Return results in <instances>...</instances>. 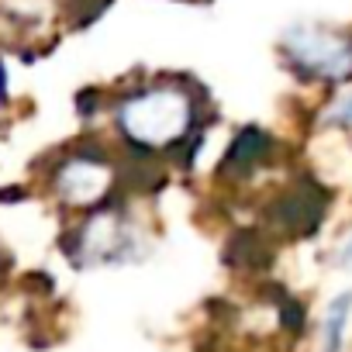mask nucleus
Wrapping results in <instances>:
<instances>
[{"instance_id": "nucleus-1", "label": "nucleus", "mask_w": 352, "mask_h": 352, "mask_svg": "<svg viewBox=\"0 0 352 352\" xmlns=\"http://www.w3.org/2000/svg\"><path fill=\"white\" fill-rule=\"evenodd\" d=\"M201 100L194 83L155 76L124 90L111 107V124L118 142L138 155H169L187 145L197 128Z\"/></svg>"}, {"instance_id": "nucleus-2", "label": "nucleus", "mask_w": 352, "mask_h": 352, "mask_svg": "<svg viewBox=\"0 0 352 352\" xmlns=\"http://www.w3.org/2000/svg\"><path fill=\"white\" fill-rule=\"evenodd\" d=\"M63 249L80 270H118L135 266L152 252V232L135 208L107 201L83 211Z\"/></svg>"}, {"instance_id": "nucleus-3", "label": "nucleus", "mask_w": 352, "mask_h": 352, "mask_svg": "<svg viewBox=\"0 0 352 352\" xmlns=\"http://www.w3.org/2000/svg\"><path fill=\"white\" fill-rule=\"evenodd\" d=\"M276 52L297 83L324 90L352 83V28L324 21H294L276 38Z\"/></svg>"}, {"instance_id": "nucleus-4", "label": "nucleus", "mask_w": 352, "mask_h": 352, "mask_svg": "<svg viewBox=\"0 0 352 352\" xmlns=\"http://www.w3.org/2000/svg\"><path fill=\"white\" fill-rule=\"evenodd\" d=\"M49 187L59 204H66L73 211H94L114 197L118 166L100 148H73L56 162Z\"/></svg>"}, {"instance_id": "nucleus-5", "label": "nucleus", "mask_w": 352, "mask_h": 352, "mask_svg": "<svg viewBox=\"0 0 352 352\" xmlns=\"http://www.w3.org/2000/svg\"><path fill=\"white\" fill-rule=\"evenodd\" d=\"M349 328H352V287L328 297L318 324V352H349Z\"/></svg>"}, {"instance_id": "nucleus-6", "label": "nucleus", "mask_w": 352, "mask_h": 352, "mask_svg": "<svg viewBox=\"0 0 352 352\" xmlns=\"http://www.w3.org/2000/svg\"><path fill=\"white\" fill-rule=\"evenodd\" d=\"M318 124L328 128V131L352 135V83H342V87L331 90V97L324 100V107L318 114Z\"/></svg>"}, {"instance_id": "nucleus-7", "label": "nucleus", "mask_w": 352, "mask_h": 352, "mask_svg": "<svg viewBox=\"0 0 352 352\" xmlns=\"http://www.w3.org/2000/svg\"><path fill=\"white\" fill-rule=\"evenodd\" d=\"M331 266H335L338 273L352 276V225L335 239V245H331Z\"/></svg>"}, {"instance_id": "nucleus-8", "label": "nucleus", "mask_w": 352, "mask_h": 352, "mask_svg": "<svg viewBox=\"0 0 352 352\" xmlns=\"http://www.w3.org/2000/svg\"><path fill=\"white\" fill-rule=\"evenodd\" d=\"M8 107V76H4V66H0V111Z\"/></svg>"}]
</instances>
